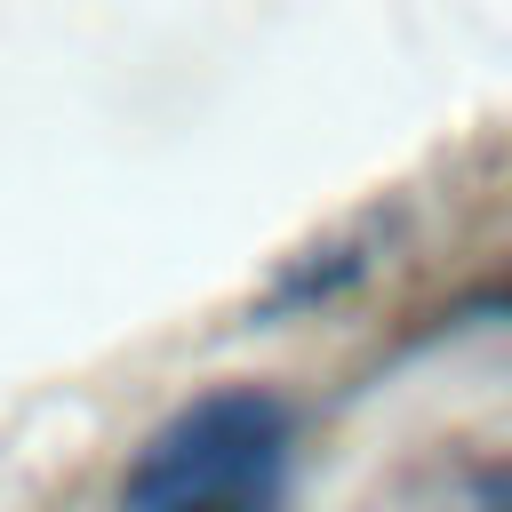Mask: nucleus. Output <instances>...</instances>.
Returning a JSON list of instances; mask_svg holds the SVG:
<instances>
[{
	"instance_id": "obj_2",
	"label": "nucleus",
	"mask_w": 512,
	"mask_h": 512,
	"mask_svg": "<svg viewBox=\"0 0 512 512\" xmlns=\"http://www.w3.org/2000/svg\"><path fill=\"white\" fill-rule=\"evenodd\" d=\"M448 312H456V320H512V272H496V280H472V288H464ZM448 312H440V320H448Z\"/></svg>"
},
{
	"instance_id": "obj_1",
	"label": "nucleus",
	"mask_w": 512,
	"mask_h": 512,
	"mask_svg": "<svg viewBox=\"0 0 512 512\" xmlns=\"http://www.w3.org/2000/svg\"><path fill=\"white\" fill-rule=\"evenodd\" d=\"M296 456V416L264 384H216L168 408L128 472L120 512H280Z\"/></svg>"
},
{
	"instance_id": "obj_3",
	"label": "nucleus",
	"mask_w": 512,
	"mask_h": 512,
	"mask_svg": "<svg viewBox=\"0 0 512 512\" xmlns=\"http://www.w3.org/2000/svg\"><path fill=\"white\" fill-rule=\"evenodd\" d=\"M472 512H512V456L472 472Z\"/></svg>"
}]
</instances>
